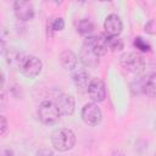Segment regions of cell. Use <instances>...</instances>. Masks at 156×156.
I'll return each instance as SVG.
<instances>
[{"instance_id": "cell-18", "label": "cell", "mask_w": 156, "mask_h": 156, "mask_svg": "<svg viewBox=\"0 0 156 156\" xmlns=\"http://www.w3.org/2000/svg\"><path fill=\"white\" fill-rule=\"evenodd\" d=\"M105 40H106L107 48L110 50H112V51H118V50L123 49V41L118 37H108V35H106Z\"/></svg>"}, {"instance_id": "cell-6", "label": "cell", "mask_w": 156, "mask_h": 156, "mask_svg": "<svg viewBox=\"0 0 156 156\" xmlns=\"http://www.w3.org/2000/svg\"><path fill=\"white\" fill-rule=\"evenodd\" d=\"M80 116H82L83 122L88 126H91V127L98 126L102 118V113H101L100 107H98V105H95L93 102L84 105V107L82 108Z\"/></svg>"}, {"instance_id": "cell-5", "label": "cell", "mask_w": 156, "mask_h": 156, "mask_svg": "<svg viewBox=\"0 0 156 156\" xmlns=\"http://www.w3.org/2000/svg\"><path fill=\"white\" fill-rule=\"evenodd\" d=\"M41 68H43L41 61L34 55H26L20 66L22 74L26 76L27 78H35L41 72Z\"/></svg>"}, {"instance_id": "cell-1", "label": "cell", "mask_w": 156, "mask_h": 156, "mask_svg": "<svg viewBox=\"0 0 156 156\" xmlns=\"http://www.w3.org/2000/svg\"><path fill=\"white\" fill-rule=\"evenodd\" d=\"M51 144L58 151H68L76 144L74 133L67 128L56 129L51 134Z\"/></svg>"}, {"instance_id": "cell-26", "label": "cell", "mask_w": 156, "mask_h": 156, "mask_svg": "<svg viewBox=\"0 0 156 156\" xmlns=\"http://www.w3.org/2000/svg\"><path fill=\"white\" fill-rule=\"evenodd\" d=\"M154 156H156V152H155V155H154Z\"/></svg>"}, {"instance_id": "cell-8", "label": "cell", "mask_w": 156, "mask_h": 156, "mask_svg": "<svg viewBox=\"0 0 156 156\" xmlns=\"http://www.w3.org/2000/svg\"><path fill=\"white\" fill-rule=\"evenodd\" d=\"M87 91H88L90 99L93 101H95V102H101L106 98V88H105V84L99 78H93L90 80Z\"/></svg>"}, {"instance_id": "cell-7", "label": "cell", "mask_w": 156, "mask_h": 156, "mask_svg": "<svg viewBox=\"0 0 156 156\" xmlns=\"http://www.w3.org/2000/svg\"><path fill=\"white\" fill-rule=\"evenodd\" d=\"M13 12L17 20L20 21H29L34 17V7L29 1H15L13 2Z\"/></svg>"}, {"instance_id": "cell-20", "label": "cell", "mask_w": 156, "mask_h": 156, "mask_svg": "<svg viewBox=\"0 0 156 156\" xmlns=\"http://www.w3.org/2000/svg\"><path fill=\"white\" fill-rule=\"evenodd\" d=\"M145 32L149 34H156V21L155 20H150L145 24Z\"/></svg>"}, {"instance_id": "cell-14", "label": "cell", "mask_w": 156, "mask_h": 156, "mask_svg": "<svg viewBox=\"0 0 156 156\" xmlns=\"http://www.w3.org/2000/svg\"><path fill=\"white\" fill-rule=\"evenodd\" d=\"M60 61H61V65L69 71L74 69L77 66V56L71 50H63L60 54Z\"/></svg>"}, {"instance_id": "cell-10", "label": "cell", "mask_w": 156, "mask_h": 156, "mask_svg": "<svg viewBox=\"0 0 156 156\" xmlns=\"http://www.w3.org/2000/svg\"><path fill=\"white\" fill-rule=\"evenodd\" d=\"M79 57H80V61L83 62V65L87 67L94 68L99 65V55L87 44H83L80 52H79Z\"/></svg>"}, {"instance_id": "cell-11", "label": "cell", "mask_w": 156, "mask_h": 156, "mask_svg": "<svg viewBox=\"0 0 156 156\" xmlns=\"http://www.w3.org/2000/svg\"><path fill=\"white\" fill-rule=\"evenodd\" d=\"M56 105H57L61 115L69 116L74 111V99L72 95H67V94L60 95L56 100Z\"/></svg>"}, {"instance_id": "cell-4", "label": "cell", "mask_w": 156, "mask_h": 156, "mask_svg": "<svg viewBox=\"0 0 156 156\" xmlns=\"http://www.w3.org/2000/svg\"><path fill=\"white\" fill-rule=\"evenodd\" d=\"M121 66L130 73H141L145 68V61L143 56L135 52H126L119 57Z\"/></svg>"}, {"instance_id": "cell-21", "label": "cell", "mask_w": 156, "mask_h": 156, "mask_svg": "<svg viewBox=\"0 0 156 156\" xmlns=\"http://www.w3.org/2000/svg\"><path fill=\"white\" fill-rule=\"evenodd\" d=\"M1 135L4 136L6 133H7V129H9V127H7V121H6V118L4 117V116H1Z\"/></svg>"}, {"instance_id": "cell-13", "label": "cell", "mask_w": 156, "mask_h": 156, "mask_svg": "<svg viewBox=\"0 0 156 156\" xmlns=\"http://www.w3.org/2000/svg\"><path fill=\"white\" fill-rule=\"evenodd\" d=\"M72 79H73V83L74 85L80 90V91H84V90H88V87H89V83L91 79H89V74L88 72L84 69V68H79V69H76L72 74Z\"/></svg>"}, {"instance_id": "cell-23", "label": "cell", "mask_w": 156, "mask_h": 156, "mask_svg": "<svg viewBox=\"0 0 156 156\" xmlns=\"http://www.w3.org/2000/svg\"><path fill=\"white\" fill-rule=\"evenodd\" d=\"M2 156H13V152H12V150H10V149H4Z\"/></svg>"}, {"instance_id": "cell-2", "label": "cell", "mask_w": 156, "mask_h": 156, "mask_svg": "<svg viewBox=\"0 0 156 156\" xmlns=\"http://www.w3.org/2000/svg\"><path fill=\"white\" fill-rule=\"evenodd\" d=\"M134 94H144L146 96H156V73H149L132 84Z\"/></svg>"}, {"instance_id": "cell-9", "label": "cell", "mask_w": 156, "mask_h": 156, "mask_svg": "<svg viewBox=\"0 0 156 156\" xmlns=\"http://www.w3.org/2000/svg\"><path fill=\"white\" fill-rule=\"evenodd\" d=\"M104 29L108 37H118L123 29V23L116 13H111L104 22Z\"/></svg>"}, {"instance_id": "cell-3", "label": "cell", "mask_w": 156, "mask_h": 156, "mask_svg": "<svg viewBox=\"0 0 156 156\" xmlns=\"http://www.w3.org/2000/svg\"><path fill=\"white\" fill-rule=\"evenodd\" d=\"M61 113L57 105L52 101L45 100L38 107V117L44 124H54L58 121Z\"/></svg>"}, {"instance_id": "cell-17", "label": "cell", "mask_w": 156, "mask_h": 156, "mask_svg": "<svg viewBox=\"0 0 156 156\" xmlns=\"http://www.w3.org/2000/svg\"><path fill=\"white\" fill-rule=\"evenodd\" d=\"M77 30L82 35H88L94 30V24L88 18H82L77 24Z\"/></svg>"}, {"instance_id": "cell-19", "label": "cell", "mask_w": 156, "mask_h": 156, "mask_svg": "<svg viewBox=\"0 0 156 156\" xmlns=\"http://www.w3.org/2000/svg\"><path fill=\"white\" fill-rule=\"evenodd\" d=\"M134 46H135L136 49H139L140 51H144V52L151 50V45H150L146 40H144L141 37H136V38L134 39Z\"/></svg>"}, {"instance_id": "cell-22", "label": "cell", "mask_w": 156, "mask_h": 156, "mask_svg": "<svg viewBox=\"0 0 156 156\" xmlns=\"http://www.w3.org/2000/svg\"><path fill=\"white\" fill-rule=\"evenodd\" d=\"M35 156H54V152L49 149H41V150L37 151Z\"/></svg>"}, {"instance_id": "cell-25", "label": "cell", "mask_w": 156, "mask_h": 156, "mask_svg": "<svg viewBox=\"0 0 156 156\" xmlns=\"http://www.w3.org/2000/svg\"><path fill=\"white\" fill-rule=\"evenodd\" d=\"M155 129H156V122H155Z\"/></svg>"}, {"instance_id": "cell-24", "label": "cell", "mask_w": 156, "mask_h": 156, "mask_svg": "<svg viewBox=\"0 0 156 156\" xmlns=\"http://www.w3.org/2000/svg\"><path fill=\"white\" fill-rule=\"evenodd\" d=\"M112 156H126V154L122 152V151H119V150H117V151H113L112 152Z\"/></svg>"}, {"instance_id": "cell-16", "label": "cell", "mask_w": 156, "mask_h": 156, "mask_svg": "<svg viewBox=\"0 0 156 156\" xmlns=\"http://www.w3.org/2000/svg\"><path fill=\"white\" fill-rule=\"evenodd\" d=\"M65 28V21L62 17H55V18H51L49 22H48V32H49V35L51 37L54 32H58V30H62Z\"/></svg>"}, {"instance_id": "cell-15", "label": "cell", "mask_w": 156, "mask_h": 156, "mask_svg": "<svg viewBox=\"0 0 156 156\" xmlns=\"http://www.w3.org/2000/svg\"><path fill=\"white\" fill-rule=\"evenodd\" d=\"M24 54L23 52H20L17 50H10L6 52V61L10 66L12 67H16V68H20L23 58H24Z\"/></svg>"}, {"instance_id": "cell-12", "label": "cell", "mask_w": 156, "mask_h": 156, "mask_svg": "<svg viewBox=\"0 0 156 156\" xmlns=\"http://www.w3.org/2000/svg\"><path fill=\"white\" fill-rule=\"evenodd\" d=\"M84 44L89 45V46H90V48H91L99 56L105 55L106 51H107V49H108L105 38H102V37H98V35H93V37H88V38H85Z\"/></svg>"}]
</instances>
